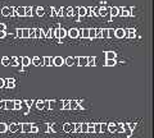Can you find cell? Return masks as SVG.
<instances>
[{"mask_svg": "<svg viewBox=\"0 0 154 138\" xmlns=\"http://www.w3.org/2000/svg\"><path fill=\"white\" fill-rule=\"evenodd\" d=\"M79 100H72V101H69V110H82V106L80 105Z\"/></svg>", "mask_w": 154, "mask_h": 138, "instance_id": "1", "label": "cell"}, {"mask_svg": "<svg viewBox=\"0 0 154 138\" xmlns=\"http://www.w3.org/2000/svg\"><path fill=\"white\" fill-rule=\"evenodd\" d=\"M114 37L116 39H123V37H126V30H123V28L114 30Z\"/></svg>", "mask_w": 154, "mask_h": 138, "instance_id": "2", "label": "cell"}, {"mask_svg": "<svg viewBox=\"0 0 154 138\" xmlns=\"http://www.w3.org/2000/svg\"><path fill=\"white\" fill-rule=\"evenodd\" d=\"M76 60H77V65L88 66V56H79V58H76Z\"/></svg>", "mask_w": 154, "mask_h": 138, "instance_id": "3", "label": "cell"}, {"mask_svg": "<svg viewBox=\"0 0 154 138\" xmlns=\"http://www.w3.org/2000/svg\"><path fill=\"white\" fill-rule=\"evenodd\" d=\"M8 131L11 133H16L18 131H21V124H17V123H12V124L8 125Z\"/></svg>", "mask_w": 154, "mask_h": 138, "instance_id": "4", "label": "cell"}, {"mask_svg": "<svg viewBox=\"0 0 154 138\" xmlns=\"http://www.w3.org/2000/svg\"><path fill=\"white\" fill-rule=\"evenodd\" d=\"M63 64H64V59L62 58V56H55V58H53V65L62 66Z\"/></svg>", "mask_w": 154, "mask_h": 138, "instance_id": "5", "label": "cell"}, {"mask_svg": "<svg viewBox=\"0 0 154 138\" xmlns=\"http://www.w3.org/2000/svg\"><path fill=\"white\" fill-rule=\"evenodd\" d=\"M67 36H69L71 39H77L79 37V30L77 28H71L69 31H67Z\"/></svg>", "mask_w": 154, "mask_h": 138, "instance_id": "6", "label": "cell"}, {"mask_svg": "<svg viewBox=\"0 0 154 138\" xmlns=\"http://www.w3.org/2000/svg\"><path fill=\"white\" fill-rule=\"evenodd\" d=\"M45 32L42 28H35V39H44Z\"/></svg>", "mask_w": 154, "mask_h": 138, "instance_id": "7", "label": "cell"}, {"mask_svg": "<svg viewBox=\"0 0 154 138\" xmlns=\"http://www.w3.org/2000/svg\"><path fill=\"white\" fill-rule=\"evenodd\" d=\"M63 131H64L66 133L75 132V124H71V123H66V124H63Z\"/></svg>", "mask_w": 154, "mask_h": 138, "instance_id": "8", "label": "cell"}, {"mask_svg": "<svg viewBox=\"0 0 154 138\" xmlns=\"http://www.w3.org/2000/svg\"><path fill=\"white\" fill-rule=\"evenodd\" d=\"M31 127H32L31 123H23V124H21V131L23 133H30L31 132Z\"/></svg>", "mask_w": 154, "mask_h": 138, "instance_id": "9", "label": "cell"}, {"mask_svg": "<svg viewBox=\"0 0 154 138\" xmlns=\"http://www.w3.org/2000/svg\"><path fill=\"white\" fill-rule=\"evenodd\" d=\"M119 16L121 17H130V16H132V13L130 12L127 8H119Z\"/></svg>", "mask_w": 154, "mask_h": 138, "instance_id": "10", "label": "cell"}, {"mask_svg": "<svg viewBox=\"0 0 154 138\" xmlns=\"http://www.w3.org/2000/svg\"><path fill=\"white\" fill-rule=\"evenodd\" d=\"M4 87H7V88H14V87H16V81H14L13 78L5 79V86H4Z\"/></svg>", "mask_w": 154, "mask_h": 138, "instance_id": "11", "label": "cell"}, {"mask_svg": "<svg viewBox=\"0 0 154 138\" xmlns=\"http://www.w3.org/2000/svg\"><path fill=\"white\" fill-rule=\"evenodd\" d=\"M4 109H7V110H14V100H7Z\"/></svg>", "mask_w": 154, "mask_h": 138, "instance_id": "12", "label": "cell"}, {"mask_svg": "<svg viewBox=\"0 0 154 138\" xmlns=\"http://www.w3.org/2000/svg\"><path fill=\"white\" fill-rule=\"evenodd\" d=\"M109 14L112 17H118L119 16V8L118 7H112L109 8Z\"/></svg>", "mask_w": 154, "mask_h": 138, "instance_id": "13", "label": "cell"}, {"mask_svg": "<svg viewBox=\"0 0 154 138\" xmlns=\"http://www.w3.org/2000/svg\"><path fill=\"white\" fill-rule=\"evenodd\" d=\"M79 36H81L82 39H89V28H82V30H79Z\"/></svg>", "mask_w": 154, "mask_h": 138, "instance_id": "14", "label": "cell"}, {"mask_svg": "<svg viewBox=\"0 0 154 138\" xmlns=\"http://www.w3.org/2000/svg\"><path fill=\"white\" fill-rule=\"evenodd\" d=\"M31 64V59L28 56H22L21 58V65L22 66H28Z\"/></svg>", "mask_w": 154, "mask_h": 138, "instance_id": "15", "label": "cell"}, {"mask_svg": "<svg viewBox=\"0 0 154 138\" xmlns=\"http://www.w3.org/2000/svg\"><path fill=\"white\" fill-rule=\"evenodd\" d=\"M42 65H45V66L53 65V58H50V56H45V58H42Z\"/></svg>", "mask_w": 154, "mask_h": 138, "instance_id": "16", "label": "cell"}, {"mask_svg": "<svg viewBox=\"0 0 154 138\" xmlns=\"http://www.w3.org/2000/svg\"><path fill=\"white\" fill-rule=\"evenodd\" d=\"M76 12H77V9H75V8H67L66 9V17H73L75 14H77Z\"/></svg>", "mask_w": 154, "mask_h": 138, "instance_id": "17", "label": "cell"}, {"mask_svg": "<svg viewBox=\"0 0 154 138\" xmlns=\"http://www.w3.org/2000/svg\"><path fill=\"white\" fill-rule=\"evenodd\" d=\"M126 37H128V39H135V37H136V31L132 30V28L126 30Z\"/></svg>", "mask_w": 154, "mask_h": 138, "instance_id": "18", "label": "cell"}, {"mask_svg": "<svg viewBox=\"0 0 154 138\" xmlns=\"http://www.w3.org/2000/svg\"><path fill=\"white\" fill-rule=\"evenodd\" d=\"M86 7H79L77 8V14H79L80 17H86Z\"/></svg>", "mask_w": 154, "mask_h": 138, "instance_id": "19", "label": "cell"}, {"mask_svg": "<svg viewBox=\"0 0 154 138\" xmlns=\"http://www.w3.org/2000/svg\"><path fill=\"white\" fill-rule=\"evenodd\" d=\"M31 63H32L33 65H35V66H38V65H41V64H42V59H40L38 56H33Z\"/></svg>", "mask_w": 154, "mask_h": 138, "instance_id": "20", "label": "cell"}, {"mask_svg": "<svg viewBox=\"0 0 154 138\" xmlns=\"http://www.w3.org/2000/svg\"><path fill=\"white\" fill-rule=\"evenodd\" d=\"M0 14L4 17H9V14H11V8L9 7H4L2 10H0Z\"/></svg>", "mask_w": 154, "mask_h": 138, "instance_id": "21", "label": "cell"}, {"mask_svg": "<svg viewBox=\"0 0 154 138\" xmlns=\"http://www.w3.org/2000/svg\"><path fill=\"white\" fill-rule=\"evenodd\" d=\"M116 58H117L116 51H107L105 53V59H116Z\"/></svg>", "mask_w": 154, "mask_h": 138, "instance_id": "22", "label": "cell"}, {"mask_svg": "<svg viewBox=\"0 0 154 138\" xmlns=\"http://www.w3.org/2000/svg\"><path fill=\"white\" fill-rule=\"evenodd\" d=\"M16 14L18 17H25V7L16 8Z\"/></svg>", "mask_w": 154, "mask_h": 138, "instance_id": "23", "label": "cell"}, {"mask_svg": "<svg viewBox=\"0 0 154 138\" xmlns=\"http://www.w3.org/2000/svg\"><path fill=\"white\" fill-rule=\"evenodd\" d=\"M96 63L95 56H88V66H94Z\"/></svg>", "mask_w": 154, "mask_h": 138, "instance_id": "24", "label": "cell"}, {"mask_svg": "<svg viewBox=\"0 0 154 138\" xmlns=\"http://www.w3.org/2000/svg\"><path fill=\"white\" fill-rule=\"evenodd\" d=\"M33 12H32V7H26L25 8V17H32Z\"/></svg>", "mask_w": 154, "mask_h": 138, "instance_id": "25", "label": "cell"}, {"mask_svg": "<svg viewBox=\"0 0 154 138\" xmlns=\"http://www.w3.org/2000/svg\"><path fill=\"white\" fill-rule=\"evenodd\" d=\"M108 12H109V8H100L99 9V16L100 17H105L107 14H109Z\"/></svg>", "mask_w": 154, "mask_h": 138, "instance_id": "26", "label": "cell"}, {"mask_svg": "<svg viewBox=\"0 0 154 138\" xmlns=\"http://www.w3.org/2000/svg\"><path fill=\"white\" fill-rule=\"evenodd\" d=\"M73 63H75V59L72 58V56H68V58L64 59V64L68 65V66H72V65H73Z\"/></svg>", "mask_w": 154, "mask_h": 138, "instance_id": "27", "label": "cell"}, {"mask_svg": "<svg viewBox=\"0 0 154 138\" xmlns=\"http://www.w3.org/2000/svg\"><path fill=\"white\" fill-rule=\"evenodd\" d=\"M116 64H117V61H116V59H105V64L107 66H114Z\"/></svg>", "mask_w": 154, "mask_h": 138, "instance_id": "28", "label": "cell"}, {"mask_svg": "<svg viewBox=\"0 0 154 138\" xmlns=\"http://www.w3.org/2000/svg\"><path fill=\"white\" fill-rule=\"evenodd\" d=\"M45 14V9L42 8V7H37V9H36V16L37 17H42Z\"/></svg>", "mask_w": 154, "mask_h": 138, "instance_id": "29", "label": "cell"}, {"mask_svg": "<svg viewBox=\"0 0 154 138\" xmlns=\"http://www.w3.org/2000/svg\"><path fill=\"white\" fill-rule=\"evenodd\" d=\"M107 131L110 132V133H114L116 131H117V124H113V123H110V124H108Z\"/></svg>", "mask_w": 154, "mask_h": 138, "instance_id": "30", "label": "cell"}, {"mask_svg": "<svg viewBox=\"0 0 154 138\" xmlns=\"http://www.w3.org/2000/svg\"><path fill=\"white\" fill-rule=\"evenodd\" d=\"M51 37H54V30H48L45 32V39H51Z\"/></svg>", "mask_w": 154, "mask_h": 138, "instance_id": "31", "label": "cell"}, {"mask_svg": "<svg viewBox=\"0 0 154 138\" xmlns=\"http://www.w3.org/2000/svg\"><path fill=\"white\" fill-rule=\"evenodd\" d=\"M44 107H45V101L40 100V101H37V102H36V109H38V110H42Z\"/></svg>", "mask_w": 154, "mask_h": 138, "instance_id": "32", "label": "cell"}, {"mask_svg": "<svg viewBox=\"0 0 154 138\" xmlns=\"http://www.w3.org/2000/svg\"><path fill=\"white\" fill-rule=\"evenodd\" d=\"M62 109H63V110H69V101L68 100L62 101Z\"/></svg>", "mask_w": 154, "mask_h": 138, "instance_id": "33", "label": "cell"}, {"mask_svg": "<svg viewBox=\"0 0 154 138\" xmlns=\"http://www.w3.org/2000/svg\"><path fill=\"white\" fill-rule=\"evenodd\" d=\"M2 64L4 66H8L9 64H11V59L8 58V56H3V59H2Z\"/></svg>", "mask_w": 154, "mask_h": 138, "instance_id": "34", "label": "cell"}, {"mask_svg": "<svg viewBox=\"0 0 154 138\" xmlns=\"http://www.w3.org/2000/svg\"><path fill=\"white\" fill-rule=\"evenodd\" d=\"M9 65H12V66H18V65H21V64L18 63V58H17V56H13L12 60H11V64H9Z\"/></svg>", "mask_w": 154, "mask_h": 138, "instance_id": "35", "label": "cell"}, {"mask_svg": "<svg viewBox=\"0 0 154 138\" xmlns=\"http://www.w3.org/2000/svg\"><path fill=\"white\" fill-rule=\"evenodd\" d=\"M5 132H8V124L0 123V133H5Z\"/></svg>", "mask_w": 154, "mask_h": 138, "instance_id": "36", "label": "cell"}, {"mask_svg": "<svg viewBox=\"0 0 154 138\" xmlns=\"http://www.w3.org/2000/svg\"><path fill=\"white\" fill-rule=\"evenodd\" d=\"M22 107V102L18 101V100H14V110H21Z\"/></svg>", "mask_w": 154, "mask_h": 138, "instance_id": "37", "label": "cell"}, {"mask_svg": "<svg viewBox=\"0 0 154 138\" xmlns=\"http://www.w3.org/2000/svg\"><path fill=\"white\" fill-rule=\"evenodd\" d=\"M57 16H58V17H66V9H64V8H60V9H58V12H57Z\"/></svg>", "mask_w": 154, "mask_h": 138, "instance_id": "38", "label": "cell"}, {"mask_svg": "<svg viewBox=\"0 0 154 138\" xmlns=\"http://www.w3.org/2000/svg\"><path fill=\"white\" fill-rule=\"evenodd\" d=\"M89 39H95V28H89Z\"/></svg>", "mask_w": 154, "mask_h": 138, "instance_id": "39", "label": "cell"}, {"mask_svg": "<svg viewBox=\"0 0 154 138\" xmlns=\"http://www.w3.org/2000/svg\"><path fill=\"white\" fill-rule=\"evenodd\" d=\"M28 39H35V28H28Z\"/></svg>", "mask_w": 154, "mask_h": 138, "instance_id": "40", "label": "cell"}, {"mask_svg": "<svg viewBox=\"0 0 154 138\" xmlns=\"http://www.w3.org/2000/svg\"><path fill=\"white\" fill-rule=\"evenodd\" d=\"M81 133H88V123H81Z\"/></svg>", "mask_w": 154, "mask_h": 138, "instance_id": "41", "label": "cell"}, {"mask_svg": "<svg viewBox=\"0 0 154 138\" xmlns=\"http://www.w3.org/2000/svg\"><path fill=\"white\" fill-rule=\"evenodd\" d=\"M22 39H28V28H22Z\"/></svg>", "mask_w": 154, "mask_h": 138, "instance_id": "42", "label": "cell"}, {"mask_svg": "<svg viewBox=\"0 0 154 138\" xmlns=\"http://www.w3.org/2000/svg\"><path fill=\"white\" fill-rule=\"evenodd\" d=\"M102 39H108V28H102Z\"/></svg>", "mask_w": 154, "mask_h": 138, "instance_id": "43", "label": "cell"}, {"mask_svg": "<svg viewBox=\"0 0 154 138\" xmlns=\"http://www.w3.org/2000/svg\"><path fill=\"white\" fill-rule=\"evenodd\" d=\"M59 31H60V40H62V39H64V37L67 36V31L64 30L63 27H59Z\"/></svg>", "mask_w": 154, "mask_h": 138, "instance_id": "44", "label": "cell"}, {"mask_svg": "<svg viewBox=\"0 0 154 138\" xmlns=\"http://www.w3.org/2000/svg\"><path fill=\"white\" fill-rule=\"evenodd\" d=\"M23 104H25L26 106H28V107H31L33 104H35V101H33V100H25V101H23Z\"/></svg>", "mask_w": 154, "mask_h": 138, "instance_id": "45", "label": "cell"}, {"mask_svg": "<svg viewBox=\"0 0 154 138\" xmlns=\"http://www.w3.org/2000/svg\"><path fill=\"white\" fill-rule=\"evenodd\" d=\"M107 128H108V124H105V123H100V132H108Z\"/></svg>", "mask_w": 154, "mask_h": 138, "instance_id": "46", "label": "cell"}, {"mask_svg": "<svg viewBox=\"0 0 154 138\" xmlns=\"http://www.w3.org/2000/svg\"><path fill=\"white\" fill-rule=\"evenodd\" d=\"M94 133H102V132H100V123H96V124H94Z\"/></svg>", "mask_w": 154, "mask_h": 138, "instance_id": "47", "label": "cell"}, {"mask_svg": "<svg viewBox=\"0 0 154 138\" xmlns=\"http://www.w3.org/2000/svg\"><path fill=\"white\" fill-rule=\"evenodd\" d=\"M75 132L76 133H81V123H76L75 124Z\"/></svg>", "mask_w": 154, "mask_h": 138, "instance_id": "48", "label": "cell"}, {"mask_svg": "<svg viewBox=\"0 0 154 138\" xmlns=\"http://www.w3.org/2000/svg\"><path fill=\"white\" fill-rule=\"evenodd\" d=\"M112 37H114V30L108 28V39H112Z\"/></svg>", "mask_w": 154, "mask_h": 138, "instance_id": "49", "label": "cell"}, {"mask_svg": "<svg viewBox=\"0 0 154 138\" xmlns=\"http://www.w3.org/2000/svg\"><path fill=\"white\" fill-rule=\"evenodd\" d=\"M48 104H49V109L51 110V109H55V101H48Z\"/></svg>", "mask_w": 154, "mask_h": 138, "instance_id": "50", "label": "cell"}, {"mask_svg": "<svg viewBox=\"0 0 154 138\" xmlns=\"http://www.w3.org/2000/svg\"><path fill=\"white\" fill-rule=\"evenodd\" d=\"M99 9H100V8H94V9H93V12H94L93 16H94V17H99Z\"/></svg>", "mask_w": 154, "mask_h": 138, "instance_id": "51", "label": "cell"}, {"mask_svg": "<svg viewBox=\"0 0 154 138\" xmlns=\"http://www.w3.org/2000/svg\"><path fill=\"white\" fill-rule=\"evenodd\" d=\"M38 131H40V129H38L36 125H33V124H32V127H31V132H30V133H37Z\"/></svg>", "mask_w": 154, "mask_h": 138, "instance_id": "52", "label": "cell"}, {"mask_svg": "<svg viewBox=\"0 0 154 138\" xmlns=\"http://www.w3.org/2000/svg\"><path fill=\"white\" fill-rule=\"evenodd\" d=\"M57 12H58V9L53 7V8H51V13H50V14H51L53 17H57Z\"/></svg>", "mask_w": 154, "mask_h": 138, "instance_id": "53", "label": "cell"}, {"mask_svg": "<svg viewBox=\"0 0 154 138\" xmlns=\"http://www.w3.org/2000/svg\"><path fill=\"white\" fill-rule=\"evenodd\" d=\"M127 125H128V128H130V129H131V131H134L135 128H136V123H130V124H127Z\"/></svg>", "mask_w": 154, "mask_h": 138, "instance_id": "54", "label": "cell"}, {"mask_svg": "<svg viewBox=\"0 0 154 138\" xmlns=\"http://www.w3.org/2000/svg\"><path fill=\"white\" fill-rule=\"evenodd\" d=\"M11 17H14V16H17L16 14V8H11V14H9Z\"/></svg>", "mask_w": 154, "mask_h": 138, "instance_id": "55", "label": "cell"}, {"mask_svg": "<svg viewBox=\"0 0 154 138\" xmlns=\"http://www.w3.org/2000/svg\"><path fill=\"white\" fill-rule=\"evenodd\" d=\"M4 86H5V79H3V78H0V88H3Z\"/></svg>", "mask_w": 154, "mask_h": 138, "instance_id": "56", "label": "cell"}, {"mask_svg": "<svg viewBox=\"0 0 154 138\" xmlns=\"http://www.w3.org/2000/svg\"><path fill=\"white\" fill-rule=\"evenodd\" d=\"M7 30V26L4 23H0V31H5Z\"/></svg>", "mask_w": 154, "mask_h": 138, "instance_id": "57", "label": "cell"}, {"mask_svg": "<svg viewBox=\"0 0 154 138\" xmlns=\"http://www.w3.org/2000/svg\"><path fill=\"white\" fill-rule=\"evenodd\" d=\"M17 36L22 39V28H18V30H17Z\"/></svg>", "mask_w": 154, "mask_h": 138, "instance_id": "58", "label": "cell"}, {"mask_svg": "<svg viewBox=\"0 0 154 138\" xmlns=\"http://www.w3.org/2000/svg\"><path fill=\"white\" fill-rule=\"evenodd\" d=\"M4 105H5V101H4V100H0V110L4 109Z\"/></svg>", "mask_w": 154, "mask_h": 138, "instance_id": "59", "label": "cell"}, {"mask_svg": "<svg viewBox=\"0 0 154 138\" xmlns=\"http://www.w3.org/2000/svg\"><path fill=\"white\" fill-rule=\"evenodd\" d=\"M7 36V33H5V31H0V39H4V37Z\"/></svg>", "mask_w": 154, "mask_h": 138, "instance_id": "60", "label": "cell"}]
</instances>
